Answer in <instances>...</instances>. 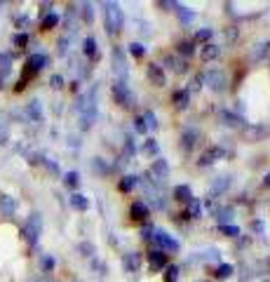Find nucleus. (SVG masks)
Instances as JSON below:
<instances>
[{"instance_id":"obj_1","label":"nucleus","mask_w":270,"mask_h":282,"mask_svg":"<svg viewBox=\"0 0 270 282\" xmlns=\"http://www.w3.org/2000/svg\"><path fill=\"white\" fill-rule=\"evenodd\" d=\"M78 110L80 118H82V127L89 129L94 125V120H97V87H92L85 97H80Z\"/></svg>"},{"instance_id":"obj_2","label":"nucleus","mask_w":270,"mask_h":282,"mask_svg":"<svg viewBox=\"0 0 270 282\" xmlns=\"http://www.w3.org/2000/svg\"><path fill=\"white\" fill-rule=\"evenodd\" d=\"M125 24V14L117 3H104V26L108 36H117Z\"/></svg>"},{"instance_id":"obj_3","label":"nucleus","mask_w":270,"mask_h":282,"mask_svg":"<svg viewBox=\"0 0 270 282\" xmlns=\"http://www.w3.org/2000/svg\"><path fill=\"white\" fill-rule=\"evenodd\" d=\"M40 233H43V216L38 214V212H33V214L26 219L24 228H21V235H24V240L33 247L38 242V238H40Z\"/></svg>"},{"instance_id":"obj_4","label":"nucleus","mask_w":270,"mask_h":282,"mask_svg":"<svg viewBox=\"0 0 270 282\" xmlns=\"http://www.w3.org/2000/svg\"><path fill=\"white\" fill-rule=\"evenodd\" d=\"M113 97H115V101L120 106H125V108H132L134 106V94H132V90L127 87V82H123V80H117L115 85H113Z\"/></svg>"},{"instance_id":"obj_5","label":"nucleus","mask_w":270,"mask_h":282,"mask_svg":"<svg viewBox=\"0 0 270 282\" xmlns=\"http://www.w3.org/2000/svg\"><path fill=\"white\" fill-rule=\"evenodd\" d=\"M151 242H155V245H158V249L165 251V254H167V251H176L178 249V242L169 233H165V231H153Z\"/></svg>"},{"instance_id":"obj_6","label":"nucleus","mask_w":270,"mask_h":282,"mask_svg":"<svg viewBox=\"0 0 270 282\" xmlns=\"http://www.w3.org/2000/svg\"><path fill=\"white\" fill-rule=\"evenodd\" d=\"M113 68H115L117 80H123V82H125V78H127L129 66H127V59H125L123 47H115V49H113Z\"/></svg>"},{"instance_id":"obj_7","label":"nucleus","mask_w":270,"mask_h":282,"mask_svg":"<svg viewBox=\"0 0 270 282\" xmlns=\"http://www.w3.org/2000/svg\"><path fill=\"white\" fill-rule=\"evenodd\" d=\"M207 85L214 90V92H223L228 85L226 80V71H209L207 73Z\"/></svg>"},{"instance_id":"obj_8","label":"nucleus","mask_w":270,"mask_h":282,"mask_svg":"<svg viewBox=\"0 0 270 282\" xmlns=\"http://www.w3.org/2000/svg\"><path fill=\"white\" fill-rule=\"evenodd\" d=\"M169 174V165H167L165 158H158L151 167V177H155L153 181H165V177Z\"/></svg>"},{"instance_id":"obj_9","label":"nucleus","mask_w":270,"mask_h":282,"mask_svg":"<svg viewBox=\"0 0 270 282\" xmlns=\"http://www.w3.org/2000/svg\"><path fill=\"white\" fill-rule=\"evenodd\" d=\"M148 264H151V268L153 270H162L167 268V254L160 249H153L151 254H148Z\"/></svg>"},{"instance_id":"obj_10","label":"nucleus","mask_w":270,"mask_h":282,"mask_svg":"<svg viewBox=\"0 0 270 282\" xmlns=\"http://www.w3.org/2000/svg\"><path fill=\"white\" fill-rule=\"evenodd\" d=\"M148 80L153 82L155 87H162L165 85V71H162V66H158V64H151L148 66Z\"/></svg>"},{"instance_id":"obj_11","label":"nucleus","mask_w":270,"mask_h":282,"mask_svg":"<svg viewBox=\"0 0 270 282\" xmlns=\"http://www.w3.org/2000/svg\"><path fill=\"white\" fill-rule=\"evenodd\" d=\"M197 141H200V132H197V129H193V127L184 129V134H181V144H184L186 151H193V146H195Z\"/></svg>"},{"instance_id":"obj_12","label":"nucleus","mask_w":270,"mask_h":282,"mask_svg":"<svg viewBox=\"0 0 270 282\" xmlns=\"http://www.w3.org/2000/svg\"><path fill=\"white\" fill-rule=\"evenodd\" d=\"M219 158H223V148L212 146L207 153L202 155V158L197 160V165H200V167H207V165H212V162H214V160H219Z\"/></svg>"},{"instance_id":"obj_13","label":"nucleus","mask_w":270,"mask_h":282,"mask_svg":"<svg viewBox=\"0 0 270 282\" xmlns=\"http://www.w3.org/2000/svg\"><path fill=\"white\" fill-rule=\"evenodd\" d=\"M129 216H132L134 221H143L148 216V205L141 203V200H139V203H132V207H129Z\"/></svg>"},{"instance_id":"obj_14","label":"nucleus","mask_w":270,"mask_h":282,"mask_svg":"<svg viewBox=\"0 0 270 282\" xmlns=\"http://www.w3.org/2000/svg\"><path fill=\"white\" fill-rule=\"evenodd\" d=\"M219 118H221L223 125H228V127H242V123H245L237 113H230V110H219Z\"/></svg>"},{"instance_id":"obj_15","label":"nucleus","mask_w":270,"mask_h":282,"mask_svg":"<svg viewBox=\"0 0 270 282\" xmlns=\"http://www.w3.org/2000/svg\"><path fill=\"white\" fill-rule=\"evenodd\" d=\"M68 203H71L73 209H78V212H87V207H89V200H87V195H82V193H73V195L68 198Z\"/></svg>"},{"instance_id":"obj_16","label":"nucleus","mask_w":270,"mask_h":282,"mask_svg":"<svg viewBox=\"0 0 270 282\" xmlns=\"http://www.w3.org/2000/svg\"><path fill=\"white\" fill-rule=\"evenodd\" d=\"M45 64H47V57H45V54H31V57H28V62H26V66H28L31 73H38Z\"/></svg>"},{"instance_id":"obj_17","label":"nucleus","mask_w":270,"mask_h":282,"mask_svg":"<svg viewBox=\"0 0 270 282\" xmlns=\"http://www.w3.org/2000/svg\"><path fill=\"white\" fill-rule=\"evenodd\" d=\"M0 212L5 216H12L17 212V203H14V198L10 195H0Z\"/></svg>"},{"instance_id":"obj_18","label":"nucleus","mask_w":270,"mask_h":282,"mask_svg":"<svg viewBox=\"0 0 270 282\" xmlns=\"http://www.w3.org/2000/svg\"><path fill=\"white\" fill-rule=\"evenodd\" d=\"M219 54H221V47L214 43H207L202 49H200V57H202L204 62H212V59H216Z\"/></svg>"},{"instance_id":"obj_19","label":"nucleus","mask_w":270,"mask_h":282,"mask_svg":"<svg viewBox=\"0 0 270 282\" xmlns=\"http://www.w3.org/2000/svg\"><path fill=\"white\" fill-rule=\"evenodd\" d=\"M174 198H176L178 203H186V205H188L193 200V190L188 188L186 184H181V186H176V188H174Z\"/></svg>"},{"instance_id":"obj_20","label":"nucleus","mask_w":270,"mask_h":282,"mask_svg":"<svg viewBox=\"0 0 270 282\" xmlns=\"http://www.w3.org/2000/svg\"><path fill=\"white\" fill-rule=\"evenodd\" d=\"M123 266L127 270H132V273H134V270H139V266H141V257H139L136 251H132V254H125Z\"/></svg>"},{"instance_id":"obj_21","label":"nucleus","mask_w":270,"mask_h":282,"mask_svg":"<svg viewBox=\"0 0 270 282\" xmlns=\"http://www.w3.org/2000/svg\"><path fill=\"white\" fill-rule=\"evenodd\" d=\"M188 101H191V92H188V90H176V92H174V106H176V108H186Z\"/></svg>"},{"instance_id":"obj_22","label":"nucleus","mask_w":270,"mask_h":282,"mask_svg":"<svg viewBox=\"0 0 270 282\" xmlns=\"http://www.w3.org/2000/svg\"><path fill=\"white\" fill-rule=\"evenodd\" d=\"M200 214H202V205H200V200L193 198L191 203H188V207H186V219H197Z\"/></svg>"},{"instance_id":"obj_23","label":"nucleus","mask_w":270,"mask_h":282,"mask_svg":"<svg viewBox=\"0 0 270 282\" xmlns=\"http://www.w3.org/2000/svg\"><path fill=\"white\" fill-rule=\"evenodd\" d=\"M228 186H230V179H228V177H221V179H216L214 184H212L209 193H212V195H216V193H223Z\"/></svg>"},{"instance_id":"obj_24","label":"nucleus","mask_w":270,"mask_h":282,"mask_svg":"<svg viewBox=\"0 0 270 282\" xmlns=\"http://www.w3.org/2000/svg\"><path fill=\"white\" fill-rule=\"evenodd\" d=\"M214 275L219 277V280H228V277L233 275V266L230 264H219L214 268Z\"/></svg>"},{"instance_id":"obj_25","label":"nucleus","mask_w":270,"mask_h":282,"mask_svg":"<svg viewBox=\"0 0 270 282\" xmlns=\"http://www.w3.org/2000/svg\"><path fill=\"white\" fill-rule=\"evenodd\" d=\"M82 52H85L87 57H97V40H94V38H85V40H82Z\"/></svg>"},{"instance_id":"obj_26","label":"nucleus","mask_w":270,"mask_h":282,"mask_svg":"<svg viewBox=\"0 0 270 282\" xmlns=\"http://www.w3.org/2000/svg\"><path fill=\"white\" fill-rule=\"evenodd\" d=\"M26 110H28V116H31L33 120H36V123H40V120H43V110H40V101H31Z\"/></svg>"},{"instance_id":"obj_27","label":"nucleus","mask_w":270,"mask_h":282,"mask_svg":"<svg viewBox=\"0 0 270 282\" xmlns=\"http://www.w3.org/2000/svg\"><path fill=\"white\" fill-rule=\"evenodd\" d=\"M10 66H12V57H10V54H0V78L10 73Z\"/></svg>"},{"instance_id":"obj_28","label":"nucleus","mask_w":270,"mask_h":282,"mask_svg":"<svg viewBox=\"0 0 270 282\" xmlns=\"http://www.w3.org/2000/svg\"><path fill=\"white\" fill-rule=\"evenodd\" d=\"M136 184H139V177H132V174H127V177L120 181V190H132Z\"/></svg>"},{"instance_id":"obj_29","label":"nucleus","mask_w":270,"mask_h":282,"mask_svg":"<svg viewBox=\"0 0 270 282\" xmlns=\"http://www.w3.org/2000/svg\"><path fill=\"white\" fill-rule=\"evenodd\" d=\"M56 24H59V17H56L54 12H49L47 17L43 19V31H49V29H54Z\"/></svg>"},{"instance_id":"obj_30","label":"nucleus","mask_w":270,"mask_h":282,"mask_svg":"<svg viewBox=\"0 0 270 282\" xmlns=\"http://www.w3.org/2000/svg\"><path fill=\"white\" fill-rule=\"evenodd\" d=\"M129 52L136 57V59H143L146 57V45H141V43H132L129 45Z\"/></svg>"},{"instance_id":"obj_31","label":"nucleus","mask_w":270,"mask_h":282,"mask_svg":"<svg viewBox=\"0 0 270 282\" xmlns=\"http://www.w3.org/2000/svg\"><path fill=\"white\" fill-rule=\"evenodd\" d=\"M219 231H221V235H226V238H237V235H239V228L237 226H230V223L219 226Z\"/></svg>"},{"instance_id":"obj_32","label":"nucleus","mask_w":270,"mask_h":282,"mask_svg":"<svg viewBox=\"0 0 270 282\" xmlns=\"http://www.w3.org/2000/svg\"><path fill=\"white\" fill-rule=\"evenodd\" d=\"M176 14H178L181 21H193V17H195V14H193L188 7H184V5H176Z\"/></svg>"},{"instance_id":"obj_33","label":"nucleus","mask_w":270,"mask_h":282,"mask_svg":"<svg viewBox=\"0 0 270 282\" xmlns=\"http://www.w3.org/2000/svg\"><path fill=\"white\" fill-rule=\"evenodd\" d=\"M214 214H216V221H219L221 226H226V221L230 219V214H233V209H228V207H226V209H216Z\"/></svg>"},{"instance_id":"obj_34","label":"nucleus","mask_w":270,"mask_h":282,"mask_svg":"<svg viewBox=\"0 0 270 282\" xmlns=\"http://www.w3.org/2000/svg\"><path fill=\"white\" fill-rule=\"evenodd\" d=\"M143 120H146L148 129H158V118H155L153 110H146V113H143Z\"/></svg>"},{"instance_id":"obj_35","label":"nucleus","mask_w":270,"mask_h":282,"mask_svg":"<svg viewBox=\"0 0 270 282\" xmlns=\"http://www.w3.org/2000/svg\"><path fill=\"white\" fill-rule=\"evenodd\" d=\"M82 19H85L87 24L94 19V5L92 3H82Z\"/></svg>"},{"instance_id":"obj_36","label":"nucleus","mask_w":270,"mask_h":282,"mask_svg":"<svg viewBox=\"0 0 270 282\" xmlns=\"http://www.w3.org/2000/svg\"><path fill=\"white\" fill-rule=\"evenodd\" d=\"M64 184L71 186V188H75V186L80 184V174L78 172H68L66 177H64Z\"/></svg>"},{"instance_id":"obj_37","label":"nucleus","mask_w":270,"mask_h":282,"mask_svg":"<svg viewBox=\"0 0 270 282\" xmlns=\"http://www.w3.org/2000/svg\"><path fill=\"white\" fill-rule=\"evenodd\" d=\"M134 127H136V132H139V134H146V132H148V127H146V120H143V116H136Z\"/></svg>"},{"instance_id":"obj_38","label":"nucleus","mask_w":270,"mask_h":282,"mask_svg":"<svg viewBox=\"0 0 270 282\" xmlns=\"http://www.w3.org/2000/svg\"><path fill=\"white\" fill-rule=\"evenodd\" d=\"M176 277H178V268H176V266H167L165 280H167V282H176Z\"/></svg>"},{"instance_id":"obj_39","label":"nucleus","mask_w":270,"mask_h":282,"mask_svg":"<svg viewBox=\"0 0 270 282\" xmlns=\"http://www.w3.org/2000/svg\"><path fill=\"white\" fill-rule=\"evenodd\" d=\"M80 251H82L85 257H94V245L92 242H80Z\"/></svg>"},{"instance_id":"obj_40","label":"nucleus","mask_w":270,"mask_h":282,"mask_svg":"<svg viewBox=\"0 0 270 282\" xmlns=\"http://www.w3.org/2000/svg\"><path fill=\"white\" fill-rule=\"evenodd\" d=\"M143 151H146V153H151V155L158 153V144H155V139H148L146 146H143Z\"/></svg>"},{"instance_id":"obj_41","label":"nucleus","mask_w":270,"mask_h":282,"mask_svg":"<svg viewBox=\"0 0 270 282\" xmlns=\"http://www.w3.org/2000/svg\"><path fill=\"white\" fill-rule=\"evenodd\" d=\"M26 43H28V36H26V33H17V36H14V45H17V47H24Z\"/></svg>"},{"instance_id":"obj_42","label":"nucleus","mask_w":270,"mask_h":282,"mask_svg":"<svg viewBox=\"0 0 270 282\" xmlns=\"http://www.w3.org/2000/svg\"><path fill=\"white\" fill-rule=\"evenodd\" d=\"M52 268H54V259H52V257H43V270H45V273H49Z\"/></svg>"},{"instance_id":"obj_43","label":"nucleus","mask_w":270,"mask_h":282,"mask_svg":"<svg viewBox=\"0 0 270 282\" xmlns=\"http://www.w3.org/2000/svg\"><path fill=\"white\" fill-rule=\"evenodd\" d=\"M49 85L54 87V90H59V87L64 85V78L62 75H52V78H49Z\"/></svg>"},{"instance_id":"obj_44","label":"nucleus","mask_w":270,"mask_h":282,"mask_svg":"<svg viewBox=\"0 0 270 282\" xmlns=\"http://www.w3.org/2000/svg\"><path fill=\"white\" fill-rule=\"evenodd\" d=\"M195 38L197 40H209V38H212V31H209V29H200V31L195 33Z\"/></svg>"},{"instance_id":"obj_45","label":"nucleus","mask_w":270,"mask_h":282,"mask_svg":"<svg viewBox=\"0 0 270 282\" xmlns=\"http://www.w3.org/2000/svg\"><path fill=\"white\" fill-rule=\"evenodd\" d=\"M7 141V123H3V118H0V144H5Z\"/></svg>"},{"instance_id":"obj_46","label":"nucleus","mask_w":270,"mask_h":282,"mask_svg":"<svg viewBox=\"0 0 270 282\" xmlns=\"http://www.w3.org/2000/svg\"><path fill=\"white\" fill-rule=\"evenodd\" d=\"M178 52H184V54H193V45L191 43H181V45H178Z\"/></svg>"},{"instance_id":"obj_47","label":"nucleus","mask_w":270,"mask_h":282,"mask_svg":"<svg viewBox=\"0 0 270 282\" xmlns=\"http://www.w3.org/2000/svg\"><path fill=\"white\" fill-rule=\"evenodd\" d=\"M153 231H155V228L146 226V228H143V231H141V238H143V240H148V242H151V238H153Z\"/></svg>"},{"instance_id":"obj_48","label":"nucleus","mask_w":270,"mask_h":282,"mask_svg":"<svg viewBox=\"0 0 270 282\" xmlns=\"http://www.w3.org/2000/svg\"><path fill=\"white\" fill-rule=\"evenodd\" d=\"M125 148H127V155H134V144H132V139H125Z\"/></svg>"},{"instance_id":"obj_49","label":"nucleus","mask_w":270,"mask_h":282,"mask_svg":"<svg viewBox=\"0 0 270 282\" xmlns=\"http://www.w3.org/2000/svg\"><path fill=\"white\" fill-rule=\"evenodd\" d=\"M33 282H54V280H49V275H43L40 280H33Z\"/></svg>"},{"instance_id":"obj_50","label":"nucleus","mask_w":270,"mask_h":282,"mask_svg":"<svg viewBox=\"0 0 270 282\" xmlns=\"http://www.w3.org/2000/svg\"><path fill=\"white\" fill-rule=\"evenodd\" d=\"M263 184H265V186H268V188H270V172H268V174H265V179H263Z\"/></svg>"},{"instance_id":"obj_51","label":"nucleus","mask_w":270,"mask_h":282,"mask_svg":"<svg viewBox=\"0 0 270 282\" xmlns=\"http://www.w3.org/2000/svg\"><path fill=\"white\" fill-rule=\"evenodd\" d=\"M0 87H3V78H0Z\"/></svg>"}]
</instances>
